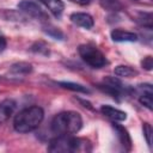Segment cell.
Masks as SVG:
<instances>
[{"instance_id": "cell-1", "label": "cell", "mask_w": 153, "mask_h": 153, "mask_svg": "<svg viewBox=\"0 0 153 153\" xmlns=\"http://www.w3.org/2000/svg\"><path fill=\"white\" fill-rule=\"evenodd\" d=\"M48 151L51 153H84L91 152L92 145L90 140L84 137H74L71 135H57L48 146Z\"/></svg>"}, {"instance_id": "cell-2", "label": "cell", "mask_w": 153, "mask_h": 153, "mask_svg": "<svg viewBox=\"0 0 153 153\" xmlns=\"http://www.w3.org/2000/svg\"><path fill=\"white\" fill-rule=\"evenodd\" d=\"M82 127V118L75 111H63L54 116L50 123L51 131L56 135H72Z\"/></svg>"}, {"instance_id": "cell-3", "label": "cell", "mask_w": 153, "mask_h": 153, "mask_svg": "<svg viewBox=\"0 0 153 153\" xmlns=\"http://www.w3.org/2000/svg\"><path fill=\"white\" fill-rule=\"evenodd\" d=\"M44 118L43 109L39 106H29L19 111L13 120V128L18 133H30L39 127Z\"/></svg>"}, {"instance_id": "cell-4", "label": "cell", "mask_w": 153, "mask_h": 153, "mask_svg": "<svg viewBox=\"0 0 153 153\" xmlns=\"http://www.w3.org/2000/svg\"><path fill=\"white\" fill-rule=\"evenodd\" d=\"M78 53H79L80 57L82 59V61L92 68H102L108 63L105 55L93 44L79 45Z\"/></svg>"}, {"instance_id": "cell-5", "label": "cell", "mask_w": 153, "mask_h": 153, "mask_svg": "<svg viewBox=\"0 0 153 153\" xmlns=\"http://www.w3.org/2000/svg\"><path fill=\"white\" fill-rule=\"evenodd\" d=\"M18 8L24 12L25 14L35 18V19H42V20H45L48 19L47 17V13L35 2L32 1H27V0H23L18 4Z\"/></svg>"}, {"instance_id": "cell-6", "label": "cell", "mask_w": 153, "mask_h": 153, "mask_svg": "<svg viewBox=\"0 0 153 153\" xmlns=\"http://www.w3.org/2000/svg\"><path fill=\"white\" fill-rule=\"evenodd\" d=\"M71 22L80 27H84L86 30L91 29L94 24V20L92 18V16H90L88 13H84V12H75V13H72L71 17H69Z\"/></svg>"}, {"instance_id": "cell-7", "label": "cell", "mask_w": 153, "mask_h": 153, "mask_svg": "<svg viewBox=\"0 0 153 153\" xmlns=\"http://www.w3.org/2000/svg\"><path fill=\"white\" fill-rule=\"evenodd\" d=\"M112 128H114V130H115V133H116V136H117V139H118L121 146H122L126 151H130L133 143H131V139H130V135H129L128 130H127L124 127H122V126H120V124H117V123H115V122L112 123Z\"/></svg>"}, {"instance_id": "cell-8", "label": "cell", "mask_w": 153, "mask_h": 153, "mask_svg": "<svg viewBox=\"0 0 153 153\" xmlns=\"http://www.w3.org/2000/svg\"><path fill=\"white\" fill-rule=\"evenodd\" d=\"M100 111L105 117L110 118L114 122H122L127 118V114L124 111L118 110V109H116L114 106H110V105H102Z\"/></svg>"}, {"instance_id": "cell-9", "label": "cell", "mask_w": 153, "mask_h": 153, "mask_svg": "<svg viewBox=\"0 0 153 153\" xmlns=\"http://www.w3.org/2000/svg\"><path fill=\"white\" fill-rule=\"evenodd\" d=\"M16 109V102L13 99H4L0 103V126L4 124L13 115Z\"/></svg>"}, {"instance_id": "cell-10", "label": "cell", "mask_w": 153, "mask_h": 153, "mask_svg": "<svg viewBox=\"0 0 153 153\" xmlns=\"http://www.w3.org/2000/svg\"><path fill=\"white\" fill-rule=\"evenodd\" d=\"M111 38L114 42H136L137 35L122 29H114L111 31Z\"/></svg>"}, {"instance_id": "cell-11", "label": "cell", "mask_w": 153, "mask_h": 153, "mask_svg": "<svg viewBox=\"0 0 153 153\" xmlns=\"http://www.w3.org/2000/svg\"><path fill=\"white\" fill-rule=\"evenodd\" d=\"M38 1L42 2L56 18H60L65 10V5L62 0H38Z\"/></svg>"}, {"instance_id": "cell-12", "label": "cell", "mask_w": 153, "mask_h": 153, "mask_svg": "<svg viewBox=\"0 0 153 153\" xmlns=\"http://www.w3.org/2000/svg\"><path fill=\"white\" fill-rule=\"evenodd\" d=\"M10 72L14 75H26L32 72V66L27 62H17L11 66Z\"/></svg>"}, {"instance_id": "cell-13", "label": "cell", "mask_w": 153, "mask_h": 153, "mask_svg": "<svg viewBox=\"0 0 153 153\" xmlns=\"http://www.w3.org/2000/svg\"><path fill=\"white\" fill-rule=\"evenodd\" d=\"M114 72H115V75H117L120 78H134L137 75L136 69H134L130 66H126V65H120V66L115 67Z\"/></svg>"}, {"instance_id": "cell-14", "label": "cell", "mask_w": 153, "mask_h": 153, "mask_svg": "<svg viewBox=\"0 0 153 153\" xmlns=\"http://www.w3.org/2000/svg\"><path fill=\"white\" fill-rule=\"evenodd\" d=\"M61 87L63 88H67V90H71V91H74V92H80V93H90V90L81 85V84H76V82H72V81H59L57 82Z\"/></svg>"}, {"instance_id": "cell-15", "label": "cell", "mask_w": 153, "mask_h": 153, "mask_svg": "<svg viewBox=\"0 0 153 153\" xmlns=\"http://www.w3.org/2000/svg\"><path fill=\"white\" fill-rule=\"evenodd\" d=\"M99 4L104 10L111 11V12H117L123 8L120 0H99Z\"/></svg>"}, {"instance_id": "cell-16", "label": "cell", "mask_w": 153, "mask_h": 153, "mask_svg": "<svg viewBox=\"0 0 153 153\" xmlns=\"http://www.w3.org/2000/svg\"><path fill=\"white\" fill-rule=\"evenodd\" d=\"M152 19H153V17H152V13H149V12H140L136 17V22L141 26L147 27V29H152V25H153Z\"/></svg>"}, {"instance_id": "cell-17", "label": "cell", "mask_w": 153, "mask_h": 153, "mask_svg": "<svg viewBox=\"0 0 153 153\" xmlns=\"http://www.w3.org/2000/svg\"><path fill=\"white\" fill-rule=\"evenodd\" d=\"M43 31H44L48 36H50V37H53V38H55V39H60V41L65 39L63 32H62L60 29L55 27V26H51V25L43 26Z\"/></svg>"}, {"instance_id": "cell-18", "label": "cell", "mask_w": 153, "mask_h": 153, "mask_svg": "<svg viewBox=\"0 0 153 153\" xmlns=\"http://www.w3.org/2000/svg\"><path fill=\"white\" fill-rule=\"evenodd\" d=\"M31 51L33 53H37V54H42V55H49V48H48V44L39 41V42H36L35 44H32L31 47Z\"/></svg>"}, {"instance_id": "cell-19", "label": "cell", "mask_w": 153, "mask_h": 153, "mask_svg": "<svg viewBox=\"0 0 153 153\" xmlns=\"http://www.w3.org/2000/svg\"><path fill=\"white\" fill-rule=\"evenodd\" d=\"M142 131H143V135H145V139H146V142L147 145L151 147L152 146V127L149 123L145 122L142 124Z\"/></svg>"}, {"instance_id": "cell-20", "label": "cell", "mask_w": 153, "mask_h": 153, "mask_svg": "<svg viewBox=\"0 0 153 153\" xmlns=\"http://www.w3.org/2000/svg\"><path fill=\"white\" fill-rule=\"evenodd\" d=\"M141 66L142 68H145L146 71H151L153 68V57L151 55L143 57V60L141 61Z\"/></svg>"}, {"instance_id": "cell-21", "label": "cell", "mask_w": 153, "mask_h": 153, "mask_svg": "<svg viewBox=\"0 0 153 153\" xmlns=\"http://www.w3.org/2000/svg\"><path fill=\"white\" fill-rule=\"evenodd\" d=\"M6 45H7V42H6V38H5L4 36H0V53H2V51L5 50V48H6Z\"/></svg>"}, {"instance_id": "cell-22", "label": "cell", "mask_w": 153, "mask_h": 153, "mask_svg": "<svg viewBox=\"0 0 153 153\" xmlns=\"http://www.w3.org/2000/svg\"><path fill=\"white\" fill-rule=\"evenodd\" d=\"M71 1L74 2V4H78V5H82V6L88 5L91 2V0H71Z\"/></svg>"}]
</instances>
